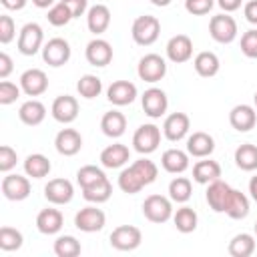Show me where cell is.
Here are the masks:
<instances>
[{
    "label": "cell",
    "instance_id": "obj_48",
    "mask_svg": "<svg viewBox=\"0 0 257 257\" xmlns=\"http://www.w3.org/2000/svg\"><path fill=\"white\" fill-rule=\"evenodd\" d=\"M14 36H16V26H14L12 16L2 14V16H0V42H2V44H8Z\"/></svg>",
    "mask_w": 257,
    "mask_h": 257
},
{
    "label": "cell",
    "instance_id": "obj_11",
    "mask_svg": "<svg viewBox=\"0 0 257 257\" xmlns=\"http://www.w3.org/2000/svg\"><path fill=\"white\" fill-rule=\"evenodd\" d=\"M44 197L52 205H66L74 197V187L68 179H52L44 187Z\"/></svg>",
    "mask_w": 257,
    "mask_h": 257
},
{
    "label": "cell",
    "instance_id": "obj_49",
    "mask_svg": "<svg viewBox=\"0 0 257 257\" xmlns=\"http://www.w3.org/2000/svg\"><path fill=\"white\" fill-rule=\"evenodd\" d=\"M213 4L215 0H185V10L193 16H203V14H209Z\"/></svg>",
    "mask_w": 257,
    "mask_h": 257
},
{
    "label": "cell",
    "instance_id": "obj_32",
    "mask_svg": "<svg viewBox=\"0 0 257 257\" xmlns=\"http://www.w3.org/2000/svg\"><path fill=\"white\" fill-rule=\"evenodd\" d=\"M50 169H52V165H50L48 157H44L40 153L28 155L26 161H24V173L32 179H44L50 173Z\"/></svg>",
    "mask_w": 257,
    "mask_h": 257
},
{
    "label": "cell",
    "instance_id": "obj_12",
    "mask_svg": "<svg viewBox=\"0 0 257 257\" xmlns=\"http://www.w3.org/2000/svg\"><path fill=\"white\" fill-rule=\"evenodd\" d=\"M20 88L28 96H40L48 88V76L40 68H28L20 76Z\"/></svg>",
    "mask_w": 257,
    "mask_h": 257
},
{
    "label": "cell",
    "instance_id": "obj_1",
    "mask_svg": "<svg viewBox=\"0 0 257 257\" xmlns=\"http://www.w3.org/2000/svg\"><path fill=\"white\" fill-rule=\"evenodd\" d=\"M131 34H133V40L139 46H151L153 42H157V38L161 34V22H159L157 16H151V14L139 16L133 22Z\"/></svg>",
    "mask_w": 257,
    "mask_h": 257
},
{
    "label": "cell",
    "instance_id": "obj_57",
    "mask_svg": "<svg viewBox=\"0 0 257 257\" xmlns=\"http://www.w3.org/2000/svg\"><path fill=\"white\" fill-rule=\"evenodd\" d=\"M173 0H151V4H155V6H159V8H163V6H169Z\"/></svg>",
    "mask_w": 257,
    "mask_h": 257
},
{
    "label": "cell",
    "instance_id": "obj_15",
    "mask_svg": "<svg viewBox=\"0 0 257 257\" xmlns=\"http://www.w3.org/2000/svg\"><path fill=\"white\" fill-rule=\"evenodd\" d=\"M167 56L175 64H183L193 56V40L187 34H177L167 42Z\"/></svg>",
    "mask_w": 257,
    "mask_h": 257
},
{
    "label": "cell",
    "instance_id": "obj_41",
    "mask_svg": "<svg viewBox=\"0 0 257 257\" xmlns=\"http://www.w3.org/2000/svg\"><path fill=\"white\" fill-rule=\"evenodd\" d=\"M54 253L58 257H76L80 255V243L72 235H62L54 241Z\"/></svg>",
    "mask_w": 257,
    "mask_h": 257
},
{
    "label": "cell",
    "instance_id": "obj_28",
    "mask_svg": "<svg viewBox=\"0 0 257 257\" xmlns=\"http://www.w3.org/2000/svg\"><path fill=\"white\" fill-rule=\"evenodd\" d=\"M18 116H20V120L24 122V124H28V126H38L42 120H44V116H46V106L40 102V100H26V102H22V106L18 108Z\"/></svg>",
    "mask_w": 257,
    "mask_h": 257
},
{
    "label": "cell",
    "instance_id": "obj_30",
    "mask_svg": "<svg viewBox=\"0 0 257 257\" xmlns=\"http://www.w3.org/2000/svg\"><path fill=\"white\" fill-rule=\"evenodd\" d=\"M193 66H195V70H197L199 76H203V78H211V76H215V74L219 72L221 62H219V56H217L215 52H211V50H203V52H199V54L195 56Z\"/></svg>",
    "mask_w": 257,
    "mask_h": 257
},
{
    "label": "cell",
    "instance_id": "obj_39",
    "mask_svg": "<svg viewBox=\"0 0 257 257\" xmlns=\"http://www.w3.org/2000/svg\"><path fill=\"white\" fill-rule=\"evenodd\" d=\"M133 171L139 175V179L143 181V185L147 187V185H151V183H155L157 181V175H159V169H157V165L153 163V161H149V159H139V161H135L133 165Z\"/></svg>",
    "mask_w": 257,
    "mask_h": 257
},
{
    "label": "cell",
    "instance_id": "obj_35",
    "mask_svg": "<svg viewBox=\"0 0 257 257\" xmlns=\"http://www.w3.org/2000/svg\"><path fill=\"white\" fill-rule=\"evenodd\" d=\"M255 251V239L249 233H239L229 243V255L231 257H249Z\"/></svg>",
    "mask_w": 257,
    "mask_h": 257
},
{
    "label": "cell",
    "instance_id": "obj_6",
    "mask_svg": "<svg viewBox=\"0 0 257 257\" xmlns=\"http://www.w3.org/2000/svg\"><path fill=\"white\" fill-rule=\"evenodd\" d=\"M42 38H44V32H42L40 24H36V22L24 24L20 30V36H18V52L24 56H34L42 48Z\"/></svg>",
    "mask_w": 257,
    "mask_h": 257
},
{
    "label": "cell",
    "instance_id": "obj_19",
    "mask_svg": "<svg viewBox=\"0 0 257 257\" xmlns=\"http://www.w3.org/2000/svg\"><path fill=\"white\" fill-rule=\"evenodd\" d=\"M106 98L116 106L131 104L137 98V86L131 80H114L106 90Z\"/></svg>",
    "mask_w": 257,
    "mask_h": 257
},
{
    "label": "cell",
    "instance_id": "obj_2",
    "mask_svg": "<svg viewBox=\"0 0 257 257\" xmlns=\"http://www.w3.org/2000/svg\"><path fill=\"white\" fill-rule=\"evenodd\" d=\"M209 34L219 44H231L237 38V22H235V18L229 16L227 12L213 16L211 22H209Z\"/></svg>",
    "mask_w": 257,
    "mask_h": 257
},
{
    "label": "cell",
    "instance_id": "obj_10",
    "mask_svg": "<svg viewBox=\"0 0 257 257\" xmlns=\"http://www.w3.org/2000/svg\"><path fill=\"white\" fill-rule=\"evenodd\" d=\"M106 223V215L102 213V209H96L92 205L80 209L76 215H74V225L76 229L84 231V233H96L104 227Z\"/></svg>",
    "mask_w": 257,
    "mask_h": 257
},
{
    "label": "cell",
    "instance_id": "obj_26",
    "mask_svg": "<svg viewBox=\"0 0 257 257\" xmlns=\"http://www.w3.org/2000/svg\"><path fill=\"white\" fill-rule=\"evenodd\" d=\"M161 165L167 173H173V175L185 173L189 169V153L181 149H167L161 157Z\"/></svg>",
    "mask_w": 257,
    "mask_h": 257
},
{
    "label": "cell",
    "instance_id": "obj_5",
    "mask_svg": "<svg viewBox=\"0 0 257 257\" xmlns=\"http://www.w3.org/2000/svg\"><path fill=\"white\" fill-rule=\"evenodd\" d=\"M137 74L141 80L145 82H159L163 80V76L167 74V62L163 56L151 52V54H145L141 60H139V66H137Z\"/></svg>",
    "mask_w": 257,
    "mask_h": 257
},
{
    "label": "cell",
    "instance_id": "obj_43",
    "mask_svg": "<svg viewBox=\"0 0 257 257\" xmlns=\"http://www.w3.org/2000/svg\"><path fill=\"white\" fill-rule=\"evenodd\" d=\"M22 233L14 227H2L0 229V249L2 251H16L22 247Z\"/></svg>",
    "mask_w": 257,
    "mask_h": 257
},
{
    "label": "cell",
    "instance_id": "obj_23",
    "mask_svg": "<svg viewBox=\"0 0 257 257\" xmlns=\"http://www.w3.org/2000/svg\"><path fill=\"white\" fill-rule=\"evenodd\" d=\"M229 193H231V187H229L225 181L217 179V181L209 183V189H207V193H205L209 207H211L215 213H225V205H227Z\"/></svg>",
    "mask_w": 257,
    "mask_h": 257
},
{
    "label": "cell",
    "instance_id": "obj_59",
    "mask_svg": "<svg viewBox=\"0 0 257 257\" xmlns=\"http://www.w3.org/2000/svg\"><path fill=\"white\" fill-rule=\"evenodd\" d=\"M253 227H255V235H257V221H255V225H253Z\"/></svg>",
    "mask_w": 257,
    "mask_h": 257
},
{
    "label": "cell",
    "instance_id": "obj_9",
    "mask_svg": "<svg viewBox=\"0 0 257 257\" xmlns=\"http://www.w3.org/2000/svg\"><path fill=\"white\" fill-rule=\"evenodd\" d=\"M141 102H143L145 114L151 116V118H161V116L167 112V108H169V98H167L165 90L155 88V86H153V88H147V90L143 92Z\"/></svg>",
    "mask_w": 257,
    "mask_h": 257
},
{
    "label": "cell",
    "instance_id": "obj_37",
    "mask_svg": "<svg viewBox=\"0 0 257 257\" xmlns=\"http://www.w3.org/2000/svg\"><path fill=\"white\" fill-rule=\"evenodd\" d=\"M191 193H193V187L187 177H175L169 183V197L175 203H187L191 199Z\"/></svg>",
    "mask_w": 257,
    "mask_h": 257
},
{
    "label": "cell",
    "instance_id": "obj_40",
    "mask_svg": "<svg viewBox=\"0 0 257 257\" xmlns=\"http://www.w3.org/2000/svg\"><path fill=\"white\" fill-rule=\"evenodd\" d=\"M118 187H120L122 193L135 195V193H139L145 185H143V181L139 179V175L133 171V167H126V169H122L120 175H118Z\"/></svg>",
    "mask_w": 257,
    "mask_h": 257
},
{
    "label": "cell",
    "instance_id": "obj_47",
    "mask_svg": "<svg viewBox=\"0 0 257 257\" xmlns=\"http://www.w3.org/2000/svg\"><path fill=\"white\" fill-rule=\"evenodd\" d=\"M16 163H18L16 151L12 147H8V145H2L0 147V171L8 173V171H12L16 167Z\"/></svg>",
    "mask_w": 257,
    "mask_h": 257
},
{
    "label": "cell",
    "instance_id": "obj_14",
    "mask_svg": "<svg viewBox=\"0 0 257 257\" xmlns=\"http://www.w3.org/2000/svg\"><path fill=\"white\" fill-rule=\"evenodd\" d=\"M2 195L8 201H24L30 195V181L22 175H6L2 179Z\"/></svg>",
    "mask_w": 257,
    "mask_h": 257
},
{
    "label": "cell",
    "instance_id": "obj_7",
    "mask_svg": "<svg viewBox=\"0 0 257 257\" xmlns=\"http://www.w3.org/2000/svg\"><path fill=\"white\" fill-rule=\"evenodd\" d=\"M143 233L135 225H120L110 233V245L118 251H133L141 245Z\"/></svg>",
    "mask_w": 257,
    "mask_h": 257
},
{
    "label": "cell",
    "instance_id": "obj_54",
    "mask_svg": "<svg viewBox=\"0 0 257 257\" xmlns=\"http://www.w3.org/2000/svg\"><path fill=\"white\" fill-rule=\"evenodd\" d=\"M28 0H0V4L6 8V10H22L26 6Z\"/></svg>",
    "mask_w": 257,
    "mask_h": 257
},
{
    "label": "cell",
    "instance_id": "obj_18",
    "mask_svg": "<svg viewBox=\"0 0 257 257\" xmlns=\"http://www.w3.org/2000/svg\"><path fill=\"white\" fill-rule=\"evenodd\" d=\"M229 122H231V126H233L235 131L247 133V131H251V128L255 126V122H257V112H255V108L249 106V104H237V106H233L231 112H229Z\"/></svg>",
    "mask_w": 257,
    "mask_h": 257
},
{
    "label": "cell",
    "instance_id": "obj_4",
    "mask_svg": "<svg viewBox=\"0 0 257 257\" xmlns=\"http://www.w3.org/2000/svg\"><path fill=\"white\" fill-rule=\"evenodd\" d=\"M143 215L151 223H167L173 217L171 199H167L163 195H149L143 203Z\"/></svg>",
    "mask_w": 257,
    "mask_h": 257
},
{
    "label": "cell",
    "instance_id": "obj_33",
    "mask_svg": "<svg viewBox=\"0 0 257 257\" xmlns=\"http://www.w3.org/2000/svg\"><path fill=\"white\" fill-rule=\"evenodd\" d=\"M235 165L241 171H255L257 169V147L251 143H243L235 149Z\"/></svg>",
    "mask_w": 257,
    "mask_h": 257
},
{
    "label": "cell",
    "instance_id": "obj_3",
    "mask_svg": "<svg viewBox=\"0 0 257 257\" xmlns=\"http://www.w3.org/2000/svg\"><path fill=\"white\" fill-rule=\"evenodd\" d=\"M161 145V128L157 124H141L133 135V147L141 155H151Z\"/></svg>",
    "mask_w": 257,
    "mask_h": 257
},
{
    "label": "cell",
    "instance_id": "obj_58",
    "mask_svg": "<svg viewBox=\"0 0 257 257\" xmlns=\"http://www.w3.org/2000/svg\"><path fill=\"white\" fill-rule=\"evenodd\" d=\"M253 102H255V106H257V92H255V96H253Z\"/></svg>",
    "mask_w": 257,
    "mask_h": 257
},
{
    "label": "cell",
    "instance_id": "obj_29",
    "mask_svg": "<svg viewBox=\"0 0 257 257\" xmlns=\"http://www.w3.org/2000/svg\"><path fill=\"white\" fill-rule=\"evenodd\" d=\"M219 177H221V165L217 161L205 159V161L195 163L193 167V181H197L199 185H209L217 181Z\"/></svg>",
    "mask_w": 257,
    "mask_h": 257
},
{
    "label": "cell",
    "instance_id": "obj_38",
    "mask_svg": "<svg viewBox=\"0 0 257 257\" xmlns=\"http://www.w3.org/2000/svg\"><path fill=\"white\" fill-rule=\"evenodd\" d=\"M76 90L82 98H96L102 92V80L94 74H84L76 82Z\"/></svg>",
    "mask_w": 257,
    "mask_h": 257
},
{
    "label": "cell",
    "instance_id": "obj_27",
    "mask_svg": "<svg viewBox=\"0 0 257 257\" xmlns=\"http://www.w3.org/2000/svg\"><path fill=\"white\" fill-rule=\"evenodd\" d=\"M100 128H102V133H104L106 137L118 139V137H122L124 131H126V118H124V114L118 112V110H108V112H104L102 118H100Z\"/></svg>",
    "mask_w": 257,
    "mask_h": 257
},
{
    "label": "cell",
    "instance_id": "obj_20",
    "mask_svg": "<svg viewBox=\"0 0 257 257\" xmlns=\"http://www.w3.org/2000/svg\"><path fill=\"white\" fill-rule=\"evenodd\" d=\"M54 147H56V151L60 155L72 157L82 149V137L74 128H62L54 139Z\"/></svg>",
    "mask_w": 257,
    "mask_h": 257
},
{
    "label": "cell",
    "instance_id": "obj_22",
    "mask_svg": "<svg viewBox=\"0 0 257 257\" xmlns=\"http://www.w3.org/2000/svg\"><path fill=\"white\" fill-rule=\"evenodd\" d=\"M131 159V153H128V147L120 145V143H114V145H108L106 149H102L100 153V165L104 169H120L122 165H126Z\"/></svg>",
    "mask_w": 257,
    "mask_h": 257
},
{
    "label": "cell",
    "instance_id": "obj_31",
    "mask_svg": "<svg viewBox=\"0 0 257 257\" xmlns=\"http://www.w3.org/2000/svg\"><path fill=\"white\" fill-rule=\"evenodd\" d=\"M225 213L231 219H245L249 215V199H247V195L237 191V189H231L227 205H225Z\"/></svg>",
    "mask_w": 257,
    "mask_h": 257
},
{
    "label": "cell",
    "instance_id": "obj_52",
    "mask_svg": "<svg viewBox=\"0 0 257 257\" xmlns=\"http://www.w3.org/2000/svg\"><path fill=\"white\" fill-rule=\"evenodd\" d=\"M243 14H245V20L251 22V24H257V0H249L243 8Z\"/></svg>",
    "mask_w": 257,
    "mask_h": 257
},
{
    "label": "cell",
    "instance_id": "obj_8",
    "mask_svg": "<svg viewBox=\"0 0 257 257\" xmlns=\"http://www.w3.org/2000/svg\"><path fill=\"white\" fill-rule=\"evenodd\" d=\"M42 58L48 66H64L70 60V44L64 38H50L42 46Z\"/></svg>",
    "mask_w": 257,
    "mask_h": 257
},
{
    "label": "cell",
    "instance_id": "obj_42",
    "mask_svg": "<svg viewBox=\"0 0 257 257\" xmlns=\"http://www.w3.org/2000/svg\"><path fill=\"white\" fill-rule=\"evenodd\" d=\"M102 179H106V175L102 173V169H98V167H94V165H84V167H80L78 173H76V181H78L80 189L90 187V185H94V183H98V181H102Z\"/></svg>",
    "mask_w": 257,
    "mask_h": 257
},
{
    "label": "cell",
    "instance_id": "obj_24",
    "mask_svg": "<svg viewBox=\"0 0 257 257\" xmlns=\"http://www.w3.org/2000/svg\"><path fill=\"white\" fill-rule=\"evenodd\" d=\"M64 225V217L58 209H42L36 217V229L42 235H54L62 229Z\"/></svg>",
    "mask_w": 257,
    "mask_h": 257
},
{
    "label": "cell",
    "instance_id": "obj_46",
    "mask_svg": "<svg viewBox=\"0 0 257 257\" xmlns=\"http://www.w3.org/2000/svg\"><path fill=\"white\" fill-rule=\"evenodd\" d=\"M20 86H16L14 82H10V80H2L0 82V104H12V102H16V98L20 96Z\"/></svg>",
    "mask_w": 257,
    "mask_h": 257
},
{
    "label": "cell",
    "instance_id": "obj_25",
    "mask_svg": "<svg viewBox=\"0 0 257 257\" xmlns=\"http://www.w3.org/2000/svg\"><path fill=\"white\" fill-rule=\"evenodd\" d=\"M110 24V10L104 4H94L86 12V26L92 34H102Z\"/></svg>",
    "mask_w": 257,
    "mask_h": 257
},
{
    "label": "cell",
    "instance_id": "obj_44",
    "mask_svg": "<svg viewBox=\"0 0 257 257\" xmlns=\"http://www.w3.org/2000/svg\"><path fill=\"white\" fill-rule=\"evenodd\" d=\"M46 18H48V22H50L52 26H66V24L72 20V12H70L68 6L60 0L58 4H54V6L48 8Z\"/></svg>",
    "mask_w": 257,
    "mask_h": 257
},
{
    "label": "cell",
    "instance_id": "obj_13",
    "mask_svg": "<svg viewBox=\"0 0 257 257\" xmlns=\"http://www.w3.org/2000/svg\"><path fill=\"white\" fill-rule=\"evenodd\" d=\"M50 112H52L54 120H58L62 124H68V122L76 120V116H78V102L70 94H60V96L54 98Z\"/></svg>",
    "mask_w": 257,
    "mask_h": 257
},
{
    "label": "cell",
    "instance_id": "obj_53",
    "mask_svg": "<svg viewBox=\"0 0 257 257\" xmlns=\"http://www.w3.org/2000/svg\"><path fill=\"white\" fill-rule=\"evenodd\" d=\"M243 0H217V4L223 8V12H235L237 8H241Z\"/></svg>",
    "mask_w": 257,
    "mask_h": 257
},
{
    "label": "cell",
    "instance_id": "obj_21",
    "mask_svg": "<svg viewBox=\"0 0 257 257\" xmlns=\"http://www.w3.org/2000/svg\"><path fill=\"white\" fill-rule=\"evenodd\" d=\"M215 151V141L211 135L203 133V131H197L193 133L189 139H187V153L191 157H197V159H205L209 157L211 153Z\"/></svg>",
    "mask_w": 257,
    "mask_h": 257
},
{
    "label": "cell",
    "instance_id": "obj_50",
    "mask_svg": "<svg viewBox=\"0 0 257 257\" xmlns=\"http://www.w3.org/2000/svg\"><path fill=\"white\" fill-rule=\"evenodd\" d=\"M62 2L72 12V18H80L86 12V8H88V0H62Z\"/></svg>",
    "mask_w": 257,
    "mask_h": 257
},
{
    "label": "cell",
    "instance_id": "obj_56",
    "mask_svg": "<svg viewBox=\"0 0 257 257\" xmlns=\"http://www.w3.org/2000/svg\"><path fill=\"white\" fill-rule=\"evenodd\" d=\"M32 4L36 8H50V6H54V0H32Z\"/></svg>",
    "mask_w": 257,
    "mask_h": 257
},
{
    "label": "cell",
    "instance_id": "obj_51",
    "mask_svg": "<svg viewBox=\"0 0 257 257\" xmlns=\"http://www.w3.org/2000/svg\"><path fill=\"white\" fill-rule=\"evenodd\" d=\"M12 58L6 54V52H0V78L4 80V78H8L10 76V72H12Z\"/></svg>",
    "mask_w": 257,
    "mask_h": 257
},
{
    "label": "cell",
    "instance_id": "obj_17",
    "mask_svg": "<svg viewBox=\"0 0 257 257\" xmlns=\"http://www.w3.org/2000/svg\"><path fill=\"white\" fill-rule=\"evenodd\" d=\"M84 56L92 66H106L112 60V46L102 38H94L86 44Z\"/></svg>",
    "mask_w": 257,
    "mask_h": 257
},
{
    "label": "cell",
    "instance_id": "obj_16",
    "mask_svg": "<svg viewBox=\"0 0 257 257\" xmlns=\"http://www.w3.org/2000/svg\"><path fill=\"white\" fill-rule=\"evenodd\" d=\"M189 128H191V120H189V116L185 112H173L163 122V135L173 143L185 139Z\"/></svg>",
    "mask_w": 257,
    "mask_h": 257
},
{
    "label": "cell",
    "instance_id": "obj_45",
    "mask_svg": "<svg viewBox=\"0 0 257 257\" xmlns=\"http://www.w3.org/2000/svg\"><path fill=\"white\" fill-rule=\"evenodd\" d=\"M241 52L247 58H257V28H251L241 36Z\"/></svg>",
    "mask_w": 257,
    "mask_h": 257
},
{
    "label": "cell",
    "instance_id": "obj_55",
    "mask_svg": "<svg viewBox=\"0 0 257 257\" xmlns=\"http://www.w3.org/2000/svg\"><path fill=\"white\" fill-rule=\"evenodd\" d=\"M249 193H251V199L257 203V175L251 177V181H249Z\"/></svg>",
    "mask_w": 257,
    "mask_h": 257
},
{
    "label": "cell",
    "instance_id": "obj_36",
    "mask_svg": "<svg viewBox=\"0 0 257 257\" xmlns=\"http://www.w3.org/2000/svg\"><path fill=\"white\" fill-rule=\"evenodd\" d=\"M197 221H199V217H197L195 209H191L187 205L177 209V213L173 215V223H175L177 231H181V233H193L197 229Z\"/></svg>",
    "mask_w": 257,
    "mask_h": 257
},
{
    "label": "cell",
    "instance_id": "obj_34",
    "mask_svg": "<svg viewBox=\"0 0 257 257\" xmlns=\"http://www.w3.org/2000/svg\"><path fill=\"white\" fill-rule=\"evenodd\" d=\"M110 195H112V185H110L108 179H102V181H98V183H94V185L82 189V197H84L88 203H96V205L108 201Z\"/></svg>",
    "mask_w": 257,
    "mask_h": 257
}]
</instances>
